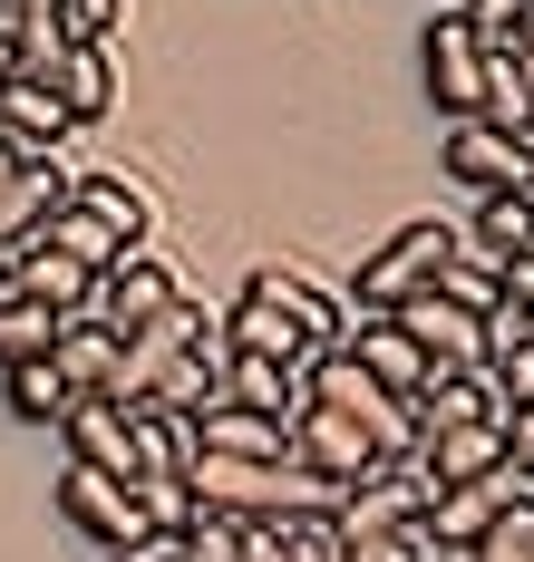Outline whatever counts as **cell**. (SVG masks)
I'll list each match as a JSON object with an SVG mask.
<instances>
[{"label": "cell", "instance_id": "obj_10", "mask_svg": "<svg viewBox=\"0 0 534 562\" xmlns=\"http://www.w3.org/2000/svg\"><path fill=\"white\" fill-rule=\"evenodd\" d=\"M176 301H185V291H176V272H166L156 252H126L118 272L98 281V301H88V321H108V330H118V339H136V330H146V321H166Z\"/></svg>", "mask_w": 534, "mask_h": 562}, {"label": "cell", "instance_id": "obj_5", "mask_svg": "<svg viewBox=\"0 0 534 562\" xmlns=\"http://www.w3.org/2000/svg\"><path fill=\"white\" fill-rule=\"evenodd\" d=\"M194 339H214V321H204V301H176L166 321H146V330L126 339V359H118V389H108V407H146L156 397V379L176 369Z\"/></svg>", "mask_w": 534, "mask_h": 562}, {"label": "cell", "instance_id": "obj_20", "mask_svg": "<svg viewBox=\"0 0 534 562\" xmlns=\"http://www.w3.org/2000/svg\"><path fill=\"white\" fill-rule=\"evenodd\" d=\"M88 224H108L118 233V252H146V233H156V204L126 184V175H78V194H68Z\"/></svg>", "mask_w": 534, "mask_h": 562}, {"label": "cell", "instance_id": "obj_1", "mask_svg": "<svg viewBox=\"0 0 534 562\" xmlns=\"http://www.w3.org/2000/svg\"><path fill=\"white\" fill-rule=\"evenodd\" d=\"M214 330H224V349H243V359L311 369V359L341 349V311H331L301 272H253V281H243V301L214 321Z\"/></svg>", "mask_w": 534, "mask_h": 562}, {"label": "cell", "instance_id": "obj_18", "mask_svg": "<svg viewBox=\"0 0 534 562\" xmlns=\"http://www.w3.org/2000/svg\"><path fill=\"white\" fill-rule=\"evenodd\" d=\"M49 359H59V379H68L78 397H108V389H118V359H126V339L108 330V321H88V311H78V321L59 330V349H49Z\"/></svg>", "mask_w": 534, "mask_h": 562}, {"label": "cell", "instance_id": "obj_35", "mask_svg": "<svg viewBox=\"0 0 534 562\" xmlns=\"http://www.w3.org/2000/svg\"><path fill=\"white\" fill-rule=\"evenodd\" d=\"M10 78H20V49H10V30H0V88H10Z\"/></svg>", "mask_w": 534, "mask_h": 562}, {"label": "cell", "instance_id": "obj_6", "mask_svg": "<svg viewBox=\"0 0 534 562\" xmlns=\"http://www.w3.org/2000/svg\"><path fill=\"white\" fill-rule=\"evenodd\" d=\"M292 465H301V475H321V485H341V495H351L359 475H369V465H389V456H379V437H369V427H351V417H331V407H301V417H292Z\"/></svg>", "mask_w": 534, "mask_h": 562}, {"label": "cell", "instance_id": "obj_33", "mask_svg": "<svg viewBox=\"0 0 534 562\" xmlns=\"http://www.w3.org/2000/svg\"><path fill=\"white\" fill-rule=\"evenodd\" d=\"M341 562H418V533H359L341 543Z\"/></svg>", "mask_w": 534, "mask_h": 562}, {"label": "cell", "instance_id": "obj_29", "mask_svg": "<svg viewBox=\"0 0 534 562\" xmlns=\"http://www.w3.org/2000/svg\"><path fill=\"white\" fill-rule=\"evenodd\" d=\"M486 389H496V407H534V339L486 349Z\"/></svg>", "mask_w": 534, "mask_h": 562}, {"label": "cell", "instance_id": "obj_26", "mask_svg": "<svg viewBox=\"0 0 534 562\" xmlns=\"http://www.w3.org/2000/svg\"><path fill=\"white\" fill-rule=\"evenodd\" d=\"M0 397H10V417H30V427H68V407H78V389L59 379V359L0 369Z\"/></svg>", "mask_w": 534, "mask_h": 562}, {"label": "cell", "instance_id": "obj_37", "mask_svg": "<svg viewBox=\"0 0 534 562\" xmlns=\"http://www.w3.org/2000/svg\"><path fill=\"white\" fill-rule=\"evenodd\" d=\"M418 562H467V553H447V543H418Z\"/></svg>", "mask_w": 534, "mask_h": 562}, {"label": "cell", "instance_id": "obj_30", "mask_svg": "<svg viewBox=\"0 0 534 562\" xmlns=\"http://www.w3.org/2000/svg\"><path fill=\"white\" fill-rule=\"evenodd\" d=\"M126 20V0H59V40L68 49H108Z\"/></svg>", "mask_w": 534, "mask_h": 562}, {"label": "cell", "instance_id": "obj_12", "mask_svg": "<svg viewBox=\"0 0 534 562\" xmlns=\"http://www.w3.org/2000/svg\"><path fill=\"white\" fill-rule=\"evenodd\" d=\"M447 175L467 194H534V146L496 136V126H447Z\"/></svg>", "mask_w": 534, "mask_h": 562}, {"label": "cell", "instance_id": "obj_27", "mask_svg": "<svg viewBox=\"0 0 534 562\" xmlns=\"http://www.w3.org/2000/svg\"><path fill=\"white\" fill-rule=\"evenodd\" d=\"M427 291H437V301H457V311H467V321H486V311H496V301H505V272H496V262H486V252H447V272L427 281Z\"/></svg>", "mask_w": 534, "mask_h": 562}, {"label": "cell", "instance_id": "obj_32", "mask_svg": "<svg viewBox=\"0 0 534 562\" xmlns=\"http://www.w3.org/2000/svg\"><path fill=\"white\" fill-rule=\"evenodd\" d=\"M496 437H505V475L534 485V407H496Z\"/></svg>", "mask_w": 534, "mask_h": 562}, {"label": "cell", "instance_id": "obj_28", "mask_svg": "<svg viewBox=\"0 0 534 562\" xmlns=\"http://www.w3.org/2000/svg\"><path fill=\"white\" fill-rule=\"evenodd\" d=\"M457 20L476 30V49H525V20H534V0H467Z\"/></svg>", "mask_w": 534, "mask_h": 562}, {"label": "cell", "instance_id": "obj_24", "mask_svg": "<svg viewBox=\"0 0 534 562\" xmlns=\"http://www.w3.org/2000/svg\"><path fill=\"white\" fill-rule=\"evenodd\" d=\"M40 252H59V262H78L88 281H108V272L126 262V252H118V233H108V224H88L78 204H59V214L40 224Z\"/></svg>", "mask_w": 534, "mask_h": 562}, {"label": "cell", "instance_id": "obj_14", "mask_svg": "<svg viewBox=\"0 0 534 562\" xmlns=\"http://www.w3.org/2000/svg\"><path fill=\"white\" fill-rule=\"evenodd\" d=\"M399 330L427 349V369H486V321H467L457 301H437V291H418V301H399L389 311Z\"/></svg>", "mask_w": 534, "mask_h": 562}, {"label": "cell", "instance_id": "obj_13", "mask_svg": "<svg viewBox=\"0 0 534 562\" xmlns=\"http://www.w3.org/2000/svg\"><path fill=\"white\" fill-rule=\"evenodd\" d=\"M341 349H351V359H359V369H369L389 397H409V407H418V389L437 379V369H427V349H418L389 311H359V330H341Z\"/></svg>", "mask_w": 534, "mask_h": 562}, {"label": "cell", "instance_id": "obj_38", "mask_svg": "<svg viewBox=\"0 0 534 562\" xmlns=\"http://www.w3.org/2000/svg\"><path fill=\"white\" fill-rule=\"evenodd\" d=\"M0 291H10V252H0Z\"/></svg>", "mask_w": 534, "mask_h": 562}, {"label": "cell", "instance_id": "obj_7", "mask_svg": "<svg viewBox=\"0 0 534 562\" xmlns=\"http://www.w3.org/2000/svg\"><path fill=\"white\" fill-rule=\"evenodd\" d=\"M59 514L88 533V543H108V553H136V543H146V514H136V495H126L118 475L59 465Z\"/></svg>", "mask_w": 534, "mask_h": 562}, {"label": "cell", "instance_id": "obj_21", "mask_svg": "<svg viewBox=\"0 0 534 562\" xmlns=\"http://www.w3.org/2000/svg\"><path fill=\"white\" fill-rule=\"evenodd\" d=\"M40 88L68 108V126H98V116L118 108V58H108V49H68L59 68L40 78Z\"/></svg>", "mask_w": 534, "mask_h": 562}, {"label": "cell", "instance_id": "obj_36", "mask_svg": "<svg viewBox=\"0 0 534 562\" xmlns=\"http://www.w3.org/2000/svg\"><path fill=\"white\" fill-rule=\"evenodd\" d=\"M10 175H20V146H10V136H0V184H10Z\"/></svg>", "mask_w": 534, "mask_h": 562}, {"label": "cell", "instance_id": "obj_9", "mask_svg": "<svg viewBox=\"0 0 534 562\" xmlns=\"http://www.w3.org/2000/svg\"><path fill=\"white\" fill-rule=\"evenodd\" d=\"M59 437H68V465H88V475H118V485H136V465H146L136 417H126V407H108V397H78Z\"/></svg>", "mask_w": 534, "mask_h": 562}, {"label": "cell", "instance_id": "obj_11", "mask_svg": "<svg viewBox=\"0 0 534 562\" xmlns=\"http://www.w3.org/2000/svg\"><path fill=\"white\" fill-rule=\"evenodd\" d=\"M68 194H78V175H68L59 156H20V175H10V184H0V252H10V262H20V252H30V243H40V224H49V214H59Z\"/></svg>", "mask_w": 534, "mask_h": 562}, {"label": "cell", "instance_id": "obj_19", "mask_svg": "<svg viewBox=\"0 0 534 562\" xmlns=\"http://www.w3.org/2000/svg\"><path fill=\"white\" fill-rule=\"evenodd\" d=\"M0 136H10L20 156H59V136H78V126H68V108L40 78H10V88H0Z\"/></svg>", "mask_w": 534, "mask_h": 562}, {"label": "cell", "instance_id": "obj_34", "mask_svg": "<svg viewBox=\"0 0 534 562\" xmlns=\"http://www.w3.org/2000/svg\"><path fill=\"white\" fill-rule=\"evenodd\" d=\"M243 562H292V524H243Z\"/></svg>", "mask_w": 534, "mask_h": 562}, {"label": "cell", "instance_id": "obj_31", "mask_svg": "<svg viewBox=\"0 0 534 562\" xmlns=\"http://www.w3.org/2000/svg\"><path fill=\"white\" fill-rule=\"evenodd\" d=\"M185 562H243V524H224V514H185Z\"/></svg>", "mask_w": 534, "mask_h": 562}, {"label": "cell", "instance_id": "obj_39", "mask_svg": "<svg viewBox=\"0 0 534 562\" xmlns=\"http://www.w3.org/2000/svg\"><path fill=\"white\" fill-rule=\"evenodd\" d=\"M525 58H534V20H525Z\"/></svg>", "mask_w": 534, "mask_h": 562}, {"label": "cell", "instance_id": "obj_25", "mask_svg": "<svg viewBox=\"0 0 534 562\" xmlns=\"http://www.w3.org/2000/svg\"><path fill=\"white\" fill-rule=\"evenodd\" d=\"M59 311L49 301H30V291H0V369H30V359H49L59 349Z\"/></svg>", "mask_w": 534, "mask_h": 562}, {"label": "cell", "instance_id": "obj_15", "mask_svg": "<svg viewBox=\"0 0 534 562\" xmlns=\"http://www.w3.org/2000/svg\"><path fill=\"white\" fill-rule=\"evenodd\" d=\"M486 417H496V389H486V369H437V379L418 389V407H409L418 447H437V437H457V427H486Z\"/></svg>", "mask_w": 534, "mask_h": 562}, {"label": "cell", "instance_id": "obj_2", "mask_svg": "<svg viewBox=\"0 0 534 562\" xmlns=\"http://www.w3.org/2000/svg\"><path fill=\"white\" fill-rule=\"evenodd\" d=\"M301 407H331V417L369 427V437H379V456H418L409 397H389V389L351 359V349H331V359H311V369H301Z\"/></svg>", "mask_w": 534, "mask_h": 562}, {"label": "cell", "instance_id": "obj_16", "mask_svg": "<svg viewBox=\"0 0 534 562\" xmlns=\"http://www.w3.org/2000/svg\"><path fill=\"white\" fill-rule=\"evenodd\" d=\"M476 126L534 146V58L525 49H486V108H476Z\"/></svg>", "mask_w": 534, "mask_h": 562}, {"label": "cell", "instance_id": "obj_8", "mask_svg": "<svg viewBox=\"0 0 534 562\" xmlns=\"http://www.w3.org/2000/svg\"><path fill=\"white\" fill-rule=\"evenodd\" d=\"M418 68H427V98H437V116L476 126V108H486V49H476L467 20H437V30H427V49H418Z\"/></svg>", "mask_w": 534, "mask_h": 562}, {"label": "cell", "instance_id": "obj_22", "mask_svg": "<svg viewBox=\"0 0 534 562\" xmlns=\"http://www.w3.org/2000/svg\"><path fill=\"white\" fill-rule=\"evenodd\" d=\"M224 407H253V417H301V369H272V359H243L224 349Z\"/></svg>", "mask_w": 534, "mask_h": 562}, {"label": "cell", "instance_id": "obj_23", "mask_svg": "<svg viewBox=\"0 0 534 562\" xmlns=\"http://www.w3.org/2000/svg\"><path fill=\"white\" fill-rule=\"evenodd\" d=\"M467 243L505 272V262H534V194H476V224Z\"/></svg>", "mask_w": 534, "mask_h": 562}, {"label": "cell", "instance_id": "obj_3", "mask_svg": "<svg viewBox=\"0 0 534 562\" xmlns=\"http://www.w3.org/2000/svg\"><path fill=\"white\" fill-rule=\"evenodd\" d=\"M447 252H467V233H457V224H399L369 262H359L351 301H359V311H399V301H418L427 281L447 272Z\"/></svg>", "mask_w": 534, "mask_h": 562}, {"label": "cell", "instance_id": "obj_4", "mask_svg": "<svg viewBox=\"0 0 534 562\" xmlns=\"http://www.w3.org/2000/svg\"><path fill=\"white\" fill-rule=\"evenodd\" d=\"M427 465L418 456H389V465H369L351 485V505H341V543H359V533H418V514H427Z\"/></svg>", "mask_w": 534, "mask_h": 562}, {"label": "cell", "instance_id": "obj_17", "mask_svg": "<svg viewBox=\"0 0 534 562\" xmlns=\"http://www.w3.org/2000/svg\"><path fill=\"white\" fill-rule=\"evenodd\" d=\"M214 397H224V330H214V339H194L176 369L156 379V397H146V407H156V417H204ZM126 417H136V407H126Z\"/></svg>", "mask_w": 534, "mask_h": 562}]
</instances>
